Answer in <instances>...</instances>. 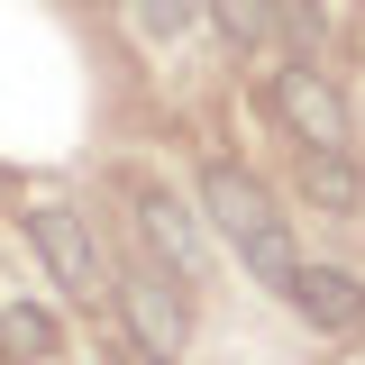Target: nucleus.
<instances>
[{"label": "nucleus", "mask_w": 365, "mask_h": 365, "mask_svg": "<svg viewBox=\"0 0 365 365\" xmlns=\"http://www.w3.org/2000/svg\"><path fill=\"white\" fill-rule=\"evenodd\" d=\"M110 311H119V329H128L155 365H174L182 347H192V283L165 274L146 247H137L128 265H110Z\"/></svg>", "instance_id": "nucleus-1"}, {"label": "nucleus", "mask_w": 365, "mask_h": 365, "mask_svg": "<svg viewBox=\"0 0 365 365\" xmlns=\"http://www.w3.org/2000/svg\"><path fill=\"white\" fill-rule=\"evenodd\" d=\"M19 237H28V256L55 274V292H73V302H110V256H101V228L73 210V201H28L19 210Z\"/></svg>", "instance_id": "nucleus-2"}, {"label": "nucleus", "mask_w": 365, "mask_h": 365, "mask_svg": "<svg viewBox=\"0 0 365 365\" xmlns=\"http://www.w3.org/2000/svg\"><path fill=\"white\" fill-rule=\"evenodd\" d=\"M265 110L292 128L302 155H329V146H347V137H356L347 91H338V73H319V55H283V64H274V73H265Z\"/></svg>", "instance_id": "nucleus-3"}, {"label": "nucleus", "mask_w": 365, "mask_h": 365, "mask_svg": "<svg viewBox=\"0 0 365 365\" xmlns=\"http://www.w3.org/2000/svg\"><path fill=\"white\" fill-rule=\"evenodd\" d=\"M128 220H137V247L165 274L201 283V265H210V220H201V201H182L165 182H128Z\"/></svg>", "instance_id": "nucleus-4"}, {"label": "nucleus", "mask_w": 365, "mask_h": 365, "mask_svg": "<svg viewBox=\"0 0 365 365\" xmlns=\"http://www.w3.org/2000/svg\"><path fill=\"white\" fill-rule=\"evenodd\" d=\"M192 201H201V220L220 228L228 247H247V237H265V228H283V210H274L265 174H247L237 155H210V165L192 174Z\"/></svg>", "instance_id": "nucleus-5"}, {"label": "nucleus", "mask_w": 365, "mask_h": 365, "mask_svg": "<svg viewBox=\"0 0 365 365\" xmlns=\"http://www.w3.org/2000/svg\"><path fill=\"white\" fill-rule=\"evenodd\" d=\"M283 302L311 319L319 338H347V329H365V274H347V265H311V256H302V274H292V292H283Z\"/></svg>", "instance_id": "nucleus-6"}, {"label": "nucleus", "mask_w": 365, "mask_h": 365, "mask_svg": "<svg viewBox=\"0 0 365 365\" xmlns=\"http://www.w3.org/2000/svg\"><path fill=\"white\" fill-rule=\"evenodd\" d=\"M0 356L9 365H55L64 356V319L46 302H0Z\"/></svg>", "instance_id": "nucleus-7"}, {"label": "nucleus", "mask_w": 365, "mask_h": 365, "mask_svg": "<svg viewBox=\"0 0 365 365\" xmlns=\"http://www.w3.org/2000/svg\"><path fill=\"white\" fill-rule=\"evenodd\" d=\"M302 201H311V210H356V201H365L356 155H347V146H329V155H302Z\"/></svg>", "instance_id": "nucleus-8"}, {"label": "nucleus", "mask_w": 365, "mask_h": 365, "mask_svg": "<svg viewBox=\"0 0 365 365\" xmlns=\"http://www.w3.org/2000/svg\"><path fill=\"white\" fill-rule=\"evenodd\" d=\"M128 28L146 46H182L192 28H210V0H128Z\"/></svg>", "instance_id": "nucleus-9"}, {"label": "nucleus", "mask_w": 365, "mask_h": 365, "mask_svg": "<svg viewBox=\"0 0 365 365\" xmlns=\"http://www.w3.org/2000/svg\"><path fill=\"white\" fill-rule=\"evenodd\" d=\"M210 28H220V46H274V28H283V0H210Z\"/></svg>", "instance_id": "nucleus-10"}, {"label": "nucleus", "mask_w": 365, "mask_h": 365, "mask_svg": "<svg viewBox=\"0 0 365 365\" xmlns=\"http://www.w3.org/2000/svg\"><path fill=\"white\" fill-rule=\"evenodd\" d=\"M237 265L256 274L265 292H292V274H302V247H292V228H265V237H247V247H237Z\"/></svg>", "instance_id": "nucleus-11"}, {"label": "nucleus", "mask_w": 365, "mask_h": 365, "mask_svg": "<svg viewBox=\"0 0 365 365\" xmlns=\"http://www.w3.org/2000/svg\"><path fill=\"white\" fill-rule=\"evenodd\" d=\"M283 28H292V37H302V55H311V46L329 37V19H319L311 0H283Z\"/></svg>", "instance_id": "nucleus-12"}, {"label": "nucleus", "mask_w": 365, "mask_h": 365, "mask_svg": "<svg viewBox=\"0 0 365 365\" xmlns=\"http://www.w3.org/2000/svg\"><path fill=\"white\" fill-rule=\"evenodd\" d=\"M101 365H155V356H146V347H137L128 329H110V338H101Z\"/></svg>", "instance_id": "nucleus-13"}, {"label": "nucleus", "mask_w": 365, "mask_h": 365, "mask_svg": "<svg viewBox=\"0 0 365 365\" xmlns=\"http://www.w3.org/2000/svg\"><path fill=\"white\" fill-rule=\"evenodd\" d=\"M0 365H9V356H0Z\"/></svg>", "instance_id": "nucleus-14"}]
</instances>
